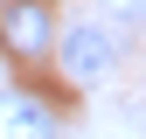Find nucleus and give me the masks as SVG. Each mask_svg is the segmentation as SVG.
Masks as SVG:
<instances>
[{"mask_svg": "<svg viewBox=\"0 0 146 139\" xmlns=\"http://www.w3.org/2000/svg\"><path fill=\"white\" fill-rule=\"evenodd\" d=\"M0 139H56V111L35 91H0Z\"/></svg>", "mask_w": 146, "mask_h": 139, "instance_id": "nucleus-3", "label": "nucleus"}, {"mask_svg": "<svg viewBox=\"0 0 146 139\" xmlns=\"http://www.w3.org/2000/svg\"><path fill=\"white\" fill-rule=\"evenodd\" d=\"M98 21H118V28H132V21H146V0H98Z\"/></svg>", "mask_w": 146, "mask_h": 139, "instance_id": "nucleus-4", "label": "nucleus"}, {"mask_svg": "<svg viewBox=\"0 0 146 139\" xmlns=\"http://www.w3.org/2000/svg\"><path fill=\"white\" fill-rule=\"evenodd\" d=\"M0 7H7V0H0Z\"/></svg>", "mask_w": 146, "mask_h": 139, "instance_id": "nucleus-5", "label": "nucleus"}, {"mask_svg": "<svg viewBox=\"0 0 146 139\" xmlns=\"http://www.w3.org/2000/svg\"><path fill=\"white\" fill-rule=\"evenodd\" d=\"M111 63H118V42H111L98 21H70V28H56V70H63L70 83H104V77H111Z\"/></svg>", "mask_w": 146, "mask_h": 139, "instance_id": "nucleus-2", "label": "nucleus"}, {"mask_svg": "<svg viewBox=\"0 0 146 139\" xmlns=\"http://www.w3.org/2000/svg\"><path fill=\"white\" fill-rule=\"evenodd\" d=\"M0 49L14 63H49L56 56V7L49 0H7L0 7Z\"/></svg>", "mask_w": 146, "mask_h": 139, "instance_id": "nucleus-1", "label": "nucleus"}]
</instances>
